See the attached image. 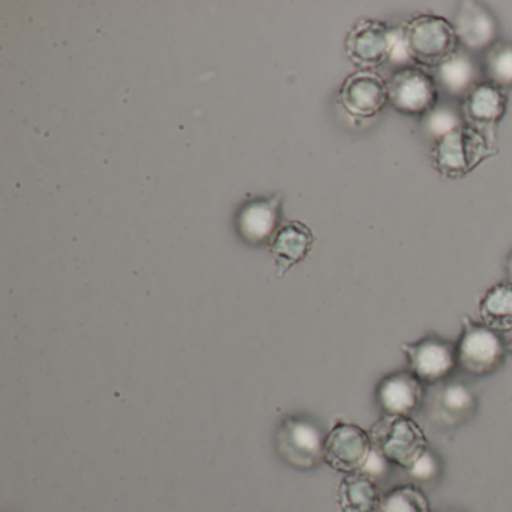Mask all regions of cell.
<instances>
[{"label":"cell","instance_id":"obj_1","mask_svg":"<svg viewBox=\"0 0 512 512\" xmlns=\"http://www.w3.org/2000/svg\"><path fill=\"white\" fill-rule=\"evenodd\" d=\"M404 40L416 67H437L448 61L460 49L451 20L434 14H418L403 26Z\"/></svg>","mask_w":512,"mask_h":512},{"label":"cell","instance_id":"obj_2","mask_svg":"<svg viewBox=\"0 0 512 512\" xmlns=\"http://www.w3.org/2000/svg\"><path fill=\"white\" fill-rule=\"evenodd\" d=\"M499 155V149L487 142L467 125H461L448 136L434 143L431 163L446 179H463L478 169L485 160Z\"/></svg>","mask_w":512,"mask_h":512},{"label":"cell","instance_id":"obj_3","mask_svg":"<svg viewBox=\"0 0 512 512\" xmlns=\"http://www.w3.org/2000/svg\"><path fill=\"white\" fill-rule=\"evenodd\" d=\"M368 433L374 448L392 466L403 470H409L430 448L424 430L412 416L382 415Z\"/></svg>","mask_w":512,"mask_h":512},{"label":"cell","instance_id":"obj_4","mask_svg":"<svg viewBox=\"0 0 512 512\" xmlns=\"http://www.w3.org/2000/svg\"><path fill=\"white\" fill-rule=\"evenodd\" d=\"M457 343L458 368L469 376L487 377L502 368L508 353V343L499 332L493 331L472 317L461 319Z\"/></svg>","mask_w":512,"mask_h":512},{"label":"cell","instance_id":"obj_5","mask_svg":"<svg viewBox=\"0 0 512 512\" xmlns=\"http://www.w3.org/2000/svg\"><path fill=\"white\" fill-rule=\"evenodd\" d=\"M389 104L403 116L422 119L440 103V91L433 74L424 68L394 71L388 80Z\"/></svg>","mask_w":512,"mask_h":512},{"label":"cell","instance_id":"obj_6","mask_svg":"<svg viewBox=\"0 0 512 512\" xmlns=\"http://www.w3.org/2000/svg\"><path fill=\"white\" fill-rule=\"evenodd\" d=\"M424 404L433 425L442 430H455L478 412V395L464 380L448 379L427 392Z\"/></svg>","mask_w":512,"mask_h":512},{"label":"cell","instance_id":"obj_7","mask_svg":"<svg viewBox=\"0 0 512 512\" xmlns=\"http://www.w3.org/2000/svg\"><path fill=\"white\" fill-rule=\"evenodd\" d=\"M325 433L304 416H290L277 434V449L283 460L299 470L316 469L325 455Z\"/></svg>","mask_w":512,"mask_h":512},{"label":"cell","instance_id":"obj_8","mask_svg":"<svg viewBox=\"0 0 512 512\" xmlns=\"http://www.w3.org/2000/svg\"><path fill=\"white\" fill-rule=\"evenodd\" d=\"M407 367L424 385H437L451 379L458 368L457 344L437 335L401 344Z\"/></svg>","mask_w":512,"mask_h":512},{"label":"cell","instance_id":"obj_9","mask_svg":"<svg viewBox=\"0 0 512 512\" xmlns=\"http://www.w3.org/2000/svg\"><path fill=\"white\" fill-rule=\"evenodd\" d=\"M509 97L506 89L490 82L479 83L460 103L464 125L481 134L496 146L497 130L508 112Z\"/></svg>","mask_w":512,"mask_h":512},{"label":"cell","instance_id":"obj_10","mask_svg":"<svg viewBox=\"0 0 512 512\" xmlns=\"http://www.w3.org/2000/svg\"><path fill=\"white\" fill-rule=\"evenodd\" d=\"M370 433L353 422H337L326 434L323 460L331 469L349 475L361 472L373 452Z\"/></svg>","mask_w":512,"mask_h":512},{"label":"cell","instance_id":"obj_11","mask_svg":"<svg viewBox=\"0 0 512 512\" xmlns=\"http://www.w3.org/2000/svg\"><path fill=\"white\" fill-rule=\"evenodd\" d=\"M391 29L383 20H358L349 29L344 41L349 61L364 71H377L388 65Z\"/></svg>","mask_w":512,"mask_h":512},{"label":"cell","instance_id":"obj_12","mask_svg":"<svg viewBox=\"0 0 512 512\" xmlns=\"http://www.w3.org/2000/svg\"><path fill=\"white\" fill-rule=\"evenodd\" d=\"M461 49L472 55H484L500 41V23L493 11L476 0L458 4L451 20Z\"/></svg>","mask_w":512,"mask_h":512},{"label":"cell","instance_id":"obj_13","mask_svg":"<svg viewBox=\"0 0 512 512\" xmlns=\"http://www.w3.org/2000/svg\"><path fill=\"white\" fill-rule=\"evenodd\" d=\"M338 100L352 118H376L389 104L388 80L377 71H355L341 85Z\"/></svg>","mask_w":512,"mask_h":512},{"label":"cell","instance_id":"obj_14","mask_svg":"<svg viewBox=\"0 0 512 512\" xmlns=\"http://www.w3.org/2000/svg\"><path fill=\"white\" fill-rule=\"evenodd\" d=\"M424 383L407 371L386 374L376 386L377 407L383 415L412 416L425 403Z\"/></svg>","mask_w":512,"mask_h":512},{"label":"cell","instance_id":"obj_15","mask_svg":"<svg viewBox=\"0 0 512 512\" xmlns=\"http://www.w3.org/2000/svg\"><path fill=\"white\" fill-rule=\"evenodd\" d=\"M433 77L440 94L445 95L448 100L460 103L475 86L485 80L481 61L461 47L448 61L433 70Z\"/></svg>","mask_w":512,"mask_h":512},{"label":"cell","instance_id":"obj_16","mask_svg":"<svg viewBox=\"0 0 512 512\" xmlns=\"http://www.w3.org/2000/svg\"><path fill=\"white\" fill-rule=\"evenodd\" d=\"M314 233L310 227L299 221L283 224L271 239V253L277 260L280 277L289 272L293 266L307 259L313 250Z\"/></svg>","mask_w":512,"mask_h":512},{"label":"cell","instance_id":"obj_17","mask_svg":"<svg viewBox=\"0 0 512 512\" xmlns=\"http://www.w3.org/2000/svg\"><path fill=\"white\" fill-rule=\"evenodd\" d=\"M382 497L379 482L364 472L344 475L338 485L337 502L341 512H377Z\"/></svg>","mask_w":512,"mask_h":512},{"label":"cell","instance_id":"obj_18","mask_svg":"<svg viewBox=\"0 0 512 512\" xmlns=\"http://www.w3.org/2000/svg\"><path fill=\"white\" fill-rule=\"evenodd\" d=\"M280 200H254L248 203L239 215L241 235L253 244L268 241L275 235L278 223Z\"/></svg>","mask_w":512,"mask_h":512},{"label":"cell","instance_id":"obj_19","mask_svg":"<svg viewBox=\"0 0 512 512\" xmlns=\"http://www.w3.org/2000/svg\"><path fill=\"white\" fill-rule=\"evenodd\" d=\"M481 322L499 334L512 331V284L500 281L487 290L479 301Z\"/></svg>","mask_w":512,"mask_h":512},{"label":"cell","instance_id":"obj_20","mask_svg":"<svg viewBox=\"0 0 512 512\" xmlns=\"http://www.w3.org/2000/svg\"><path fill=\"white\" fill-rule=\"evenodd\" d=\"M419 121H421L422 134L431 140L433 145L464 125L460 104H454V101L449 100H440V103Z\"/></svg>","mask_w":512,"mask_h":512},{"label":"cell","instance_id":"obj_21","mask_svg":"<svg viewBox=\"0 0 512 512\" xmlns=\"http://www.w3.org/2000/svg\"><path fill=\"white\" fill-rule=\"evenodd\" d=\"M481 67L485 82L512 88V41H497L482 55Z\"/></svg>","mask_w":512,"mask_h":512},{"label":"cell","instance_id":"obj_22","mask_svg":"<svg viewBox=\"0 0 512 512\" xmlns=\"http://www.w3.org/2000/svg\"><path fill=\"white\" fill-rule=\"evenodd\" d=\"M377 512H431V503L425 491L412 482L383 494Z\"/></svg>","mask_w":512,"mask_h":512},{"label":"cell","instance_id":"obj_23","mask_svg":"<svg viewBox=\"0 0 512 512\" xmlns=\"http://www.w3.org/2000/svg\"><path fill=\"white\" fill-rule=\"evenodd\" d=\"M406 472L413 484H433L442 475V460L433 449L428 448Z\"/></svg>","mask_w":512,"mask_h":512},{"label":"cell","instance_id":"obj_24","mask_svg":"<svg viewBox=\"0 0 512 512\" xmlns=\"http://www.w3.org/2000/svg\"><path fill=\"white\" fill-rule=\"evenodd\" d=\"M388 65L395 68V71L401 68L413 67L412 58L407 50L404 32L401 26L391 29V46H389Z\"/></svg>","mask_w":512,"mask_h":512},{"label":"cell","instance_id":"obj_25","mask_svg":"<svg viewBox=\"0 0 512 512\" xmlns=\"http://www.w3.org/2000/svg\"><path fill=\"white\" fill-rule=\"evenodd\" d=\"M392 469V464L380 454V451H377L376 448L371 452L370 458H368L367 464H365L364 469L361 472H364L365 475L371 476L374 481H382L386 476L389 475V470Z\"/></svg>","mask_w":512,"mask_h":512},{"label":"cell","instance_id":"obj_26","mask_svg":"<svg viewBox=\"0 0 512 512\" xmlns=\"http://www.w3.org/2000/svg\"><path fill=\"white\" fill-rule=\"evenodd\" d=\"M506 281L512 284V251L506 260Z\"/></svg>","mask_w":512,"mask_h":512},{"label":"cell","instance_id":"obj_27","mask_svg":"<svg viewBox=\"0 0 512 512\" xmlns=\"http://www.w3.org/2000/svg\"><path fill=\"white\" fill-rule=\"evenodd\" d=\"M508 352L512 353V341H509L508 343Z\"/></svg>","mask_w":512,"mask_h":512},{"label":"cell","instance_id":"obj_28","mask_svg":"<svg viewBox=\"0 0 512 512\" xmlns=\"http://www.w3.org/2000/svg\"><path fill=\"white\" fill-rule=\"evenodd\" d=\"M442 512H457V511H442Z\"/></svg>","mask_w":512,"mask_h":512}]
</instances>
